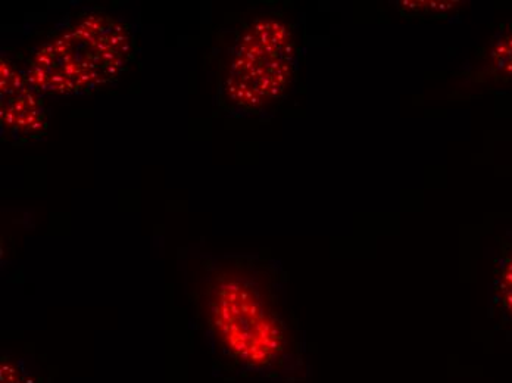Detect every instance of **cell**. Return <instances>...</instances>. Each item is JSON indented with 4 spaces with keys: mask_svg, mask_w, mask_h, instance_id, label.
I'll use <instances>...</instances> for the list:
<instances>
[{
    "mask_svg": "<svg viewBox=\"0 0 512 383\" xmlns=\"http://www.w3.org/2000/svg\"><path fill=\"white\" fill-rule=\"evenodd\" d=\"M202 304L218 345L243 367L267 372L293 351L292 326L276 276L251 258H229L212 267Z\"/></svg>",
    "mask_w": 512,
    "mask_h": 383,
    "instance_id": "1",
    "label": "cell"
},
{
    "mask_svg": "<svg viewBox=\"0 0 512 383\" xmlns=\"http://www.w3.org/2000/svg\"><path fill=\"white\" fill-rule=\"evenodd\" d=\"M133 49L126 24L95 12L39 46L24 74L40 95H81L117 80L133 59Z\"/></svg>",
    "mask_w": 512,
    "mask_h": 383,
    "instance_id": "2",
    "label": "cell"
},
{
    "mask_svg": "<svg viewBox=\"0 0 512 383\" xmlns=\"http://www.w3.org/2000/svg\"><path fill=\"white\" fill-rule=\"evenodd\" d=\"M298 70L295 33L277 14H258L237 31L221 65L220 98L227 110L258 114L286 95Z\"/></svg>",
    "mask_w": 512,
    "mask_h": 383,
    "instance_id": "3",
    "label": "cell"
},
{
    "mask_svg": "<svg viewBox=\"0 0 512 383\" xmlns=\"http://www.w3.org/2000/svg\"><path fill=\"white\" fill-rule=\"evenodd\" d=\"M0 121L3 133L17 140L37 139L48 127L40 93L5 58L0 62Z\"/></svg>",
    "mask_w": 512,
    "mask_h": 383,
    "instance_id": "4",
    "label": "cell"
},
{
    "mask_svg": "<svg viewBox=\"0 0 512 383\" xmlns=\"http://www.w3.org/2000/svg\"><path fill=\"white\" fill-rule=\"evenodd\" d=\"M492 300L505 322L512 325V233L499 247L493 272Z\"/></svg>",
    "mask_w": 512,
    "mask_h": 383,
    "instance_id": "5",
    "label": "cell"
},
{
    "mask_svg": "<svg viewBox=\"0 0 512 383\" xmlns=\"http://www.w3.org/2000/svg\"><path fill=\"white\" fill-rule=\"evenodd\" d=\"M487 68L499 79L512 80V24L498 31L487 51Z\"/></svg>",
    "mask_w": 512,
    "mask_h": 383,
    "instance_id": "6",
    "label": "cell"
},
{
    "mask_svg": "<svg viewBox=\"0 0 512 383\" xmlns=\"http://www.w3.org/2000/svg\"><path fill=\"white\" fill-rule=\"evenodd\" d=\"M0 382L2 383H28L26 379L18 373V370L14 366L9 364H3L2 373H0Z\"/></svg>",
    "mask_w": 512,
    "mask_h": 383,
    "instance_id": "7",
    "label": "cell"
}]
</instances>
